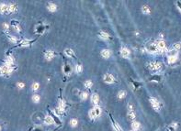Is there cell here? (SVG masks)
Returning <instances> with one entry per match:
<instances>
[{"label": "cell", "instance_id": "3957f363", "mask_svg": "<svg viewBox=\"0 0 181 131\" xmlns=\"http://www.w3.org/2000/svg\"><path fill=\"white\" fill-rule=\"evenodd\" d=\"M145 49L148 51L149 53H152V54H156L159 51V49L157 48L155 43H149V44H147L146 47H145Z\"/></svg>", "mask_w": 181, "mask_h": 131}, {"label": "cell", "instance_id": "9c48e42d", "mask_svg": "<svg viewBox=\"0 0 181 131\" xmlns=\"http://www.w3.org/2000/svg\"><path fill=\"white\" fill-rule=\"evenodd\" d=\"M103 78H104V82H106V83H109V84H111V83H113V82H115V79L113 77V75H111L109 74H105Z\"/></svg>", "mask_w": 181, "mask_h": 131}, {"label": "cell", "instance_id": "4316f807", "mask_svg": "<svg viewBox=\"0 0 181 131\" xmlns=\"http://www.w3.org/2000/svg\"><path fill=\"white\" fill-rule=\"evenodd\" d=\"M63 72H64V74H68L71 73V66L69 65V64H64L63 65Z\"/></svg>", "mask_w": 181, "mask_h": 131}, {"label": "cell", "instance_id": "d6a6232c", "mask_svg": "<svg viewBox=\"0 0 181 131\" xmlns=\"http://www.w3.org/2000/svg\"><path fill=\"white\" fill-rule=\"evenodd\" d=\"M125 96H126V92H125L124 90L119 91V94H118V98H119V99H123Z\"/></svg>", "mask_w": 181, "mask_h": 131}, {"label": "cell", "instance_id": "e0dca14e", "mask_svg": "<svg viewBox=\"0 0 181 131\" xmlns=\"http://www.w3.org/2000/svg\"><path fill=\"white\" fill-rule=\"evenodd\" d=\"M161 80H162V76L159 75V74H154V75H153L152 77L149 79L150 82H159Z\"/></svg>", "mask_w": 181, "mask_h": 131}, {"label": "cell", "instance_id": "52a82bcc", "mask_svg": "<svg viewBox=\"0 0 181 131\" xmlns=\"http://www.w3.org/2000/svg\"><path fill=\"white\" fill-rule=\"evenodd\" d=\"M10 26H11L12 28H14V29L16 30L17 32L21 34V28H20V26H19V22H18V21L16 20V19H13V20L10 22Z\"/></svg>", "mask_w": 181, "mask_h": 131}, {"label": "cell", "instance_id": "30bf717a", "mask_svg": "<svg viewBox=\"0 0 181 131\" xmlns=\"http://www.w3.org/2000/svg\"><path fill=\"white\" fill-rule=\"evenodd\" d=\"M18 11V6L16 4H9L8 5V12H7V15L8 14H12V13H15Z\"/></svg>", "mask_w": 181, "mask_h": 131}, {"label": "cell", "instance_id": "7bdbcfd3", "mask_svg": "<svg viewBox=\"0 0 181 131\" xmlns=\"http://www.w3.org/2000/svg\"><path fill=\"white\" fill-rule=\"evenodd\" d=\"M81 99L82 100H87V93H86V92H84V93H81Z\"/></svg>", "mask_w": 181, "mask_h": 131}, {"label": "cell", "instance_id": "ee69618b", "mask_svg": "<svg viewBox=\"0 0 181 131\" xmlns=\"http://www.w3.org/2000/svg\"><path fill=\"white\" fill-rule=\"evenodd\" d=\"M33 131H43V128L41 127H40V126H37V127H34V130Z\"/></svg>", "mask_w": 181, "mask_h": 131}, {"label": "cell", "instance_id": "ba28073f", "mask_svg": "<svg viewBox=\"0 0 181 131\" xmlns=\"http://www.w3.org/2000/svg\"><path fill=\"white\" fill-rule=\"evenodd\" d=\"M55 56H56V53L54 52V50H46L45 52H44V57H45V59L47 61L53 60Z\"/></svg>", "mask_w": 181, "mask_h": 131}, {"label": "cell", "instance_id": "f35d334b", "mask_svg": "<svg viewBox=\"0 0 181 131\" xmlns=\"http://www.w3.org/2000/svg\"><path fill=\"white\" fill-rule=\"evenodd\" d=\"M31 88H32L33 91H37L38 89L40 88V83H39V82H34V83H32Z\"/></svg>", "mask_w": 181, "mask_h": 131}, {"label": "cell", "instance_id": "2e32d148", "mask_svg": "<svg viewBox=\"0 0 181 131\" xmlns=\"http://www.w3.org/2000/svg\"><path fill=\"white\" fill-rule=\"evenodd\" d=\"M101 56H102L104 59H109V58L111 56V51L108 49H103L102 51H101Z\"/></svg>", "mask_w": 181, "mask_h": 131}, {"label": "cell", "instance_id": "6da1fadb", "mask_svg": "<svg viewBox=\"0 0 181 131\" xmlns=\"http://www.w3.org/2000/svg\"><path fill=\"white\" fill-rule=\"evenodd\" d=\"M15 70V66L14 65H8V64H3L0 66V76L4 77V76H8L9 74H11Z\"/></svg>", "mask_w": 181, "mask_h": 131}, {"label": "cell", "instance_id": "1f68e13d", "mask_svg": "<svg viewBox=\"0 0 181 131\" xmlns=\"http://www.w3.org/2000/svg\"><path fill=\"white\" fill-rule=\"evenodd\" d=\"M93 110H94V112H95V114H96V116H97V117L100 115V114H101V109H100V107H99V106H96L95 108H93Z\"/></svg>", "mask_w": 181, "mask_h": 131}, {"label": "cell", "instance_id": "4dcf8cb0", "mask_svg": "<svg viewBox=\"0 0 181 131\" xmlns=\"http://www.w3.org/2000/svg\"><path fill=\"white\" fill-rule=\"evenodd\" d=\"M32 101L34 103H39L40 101H41V96L39 95V94H33L32 95Z\"/></svg>", "mask_w": 181, "mask_h": 131}, {"label": "cell", "instance_id": "cb8c5ba5", "mask_svg": "<svg viewBox=\"0 0 181 131\" xmlns=\"http://www.w3.org/2000/svg\"><path fill=\"white\" fill-rule=\"evenodd\" d=\"M7 36H8V41H10V42H12V43H18V42H19V41L18 40V38L13 36V35H7Z\"/></svg>", "mask_w": 181, "mask_h": 131}, {"label": "cell", "instance_id": "5bb4252c", "mask_svg": "<svg viewBox=\"0 0 181 131\" xmlns=\"http://www.w3.org/2000/svg\"><path fill=\"white\" fill-rule=\"evenodd\" d=\"M64 54L69 58H75V53L72 49H64Z\"/></svg>", "mask_w": 181, "mask_h": 131}, {"label": "cell", "instance_id": "44dd1931", "mask_svg": "<svg viewBox=\"0 0 181 131\" xmlns=\"http://www.w3.org/2000/svg\"><path fill=\"white\" fill-rule=\"evenodd\" d=\"M120 55L123 58H128L129 55H130V50L127 48H122L121 50H120Z\"/></svg>", "mask_w": 181, "mask_h": 131}, {"label": "cell", "instance_id": "ffe728a7", "mask_svg": "<svg viewBox=\"0 0 181 131\" xmlns=\"http://www.w3.org/2000/svg\"><path fill=\"white\" fill-rule=\"evenodd\" d=\"M166 55H167V57H172V56H177V54H178V51H177V50H175L174 49H168V50H166Z\"/></svg>", "mask_w": 181, "mask_h": 131}, {"label": "cell", "instance_id": "d4e9b609", "mask_svg": "<svg viewBox=\"0 0 181 131\" xmlns=\"http://www.w3.org/2000/svg\"><path fill=\"white\" fill-rule=\"evenodd\" d=\"M132 129H133L134 131L138 130V129L141 127V124L139 123L138 121H133V122H132Z\"/></svg>", "mask_w": 181, "mask_h": 131}, {"label": "cell", "instance_id": "ac0fdd59", "mask_svg": "<svg viewBox=\"0 0 181 131\" xmlns=\"http://www.w3.org/2000/svg\"><path fill=\"white\" fill-rule=\"evenodd\" d=\"M43 122H44V124L48 125V126H51V125L54 124V119L52 118L50 115H47V116H45V117H44V119H43Z\"/></svg>", "mask_w": 181, "mask_h": 131}, {"label": "cell", "instance_id": "f546056e", "mask_svg": "<svg viewBox=\"0 0 181 131\" xmlns=\"http://www.w3.org/2000/svg\"><path fill=\"white\" fill-rule=\"evenodd\" d=\"M132 83L133 88H134V90H137V89H138V88H140L141 85H142V83H141V82H136V81H133V80H132Z\"/></svg>", "mask_w": 181, "mask_h": 131}, {"label": "cell", "instance_id": "8fae6325", "mask_svg": "<svg viewBox=\"0 0 181 131\" xmlns=\"http://www.w3.org/2000/svg\"><path fill=\"white\" fill-rule=\"evenodd\" d=\"M46 28H47V27H46L45 25H42V24L38 25L37 27L35 28V33H36V34H39V35H41V34H43V32L45 31Z\"/></svg>", "mask_w": 181, "mask_h": 131}, {"label": "cell", "instance_id": "603a6c76", "mask_svg": "<svg viewBox=\"0 0 181 131\" xmlns=\"http://www.w3.org/2000/svg\"><path fill=\"white\" fill-rule=\"evenodd\" d=\"M156 46L159 49H165V42L164 41H158L156 43Z\"/></svg>", "mask_w": 181, "mask_h": 131}, {"label": "cell", "instance_id": "60d3db41", "mask_svg": "<svg viewBox=\"0 0 181 131\" xmlns=\"http://www.w3.org/2000/svg\"><path fill=\"white\" fill-rule=\"evenodd\" d=\"M92 85H93V82H91L90 80H87V81L85 82V86H86L87 88H91Z\"/></svg>", "mask_w": 181, "mask_h": 131}, {"label": "cell", "instance_id": "c3c4849f", "mask_svg": "<svg viewBox=\"0 0 181 131\" xmlns=\"http://www.w3.org/2000/svg\"><path fill=\"white\" fill-rule=\"evenodd\" d=\"M0 131H1V126H0Z\"/></svg>", "mask_w": 181, "mask_h": 131}, {"label": "cell", "instance_id": "681fc988", "mask_svg": "<svg viewBox=\"0 0 181 131\" xmlns=\"http://www.w3.org/2000/svg\"></svg>", "mask_w": 181, "mask_h": 131}, {"label": "cell", "instance_id": "277c9868", "mask_svg": "<svg viewBox=\"0 0 181 131\" xmlns=\"http://www.w3.org/2000/svg\"><path fill=\"white\" fill-rule=\"evenodd\" d=\"M49 115L52 117V118L54 119V123L57 124L58 126H61V125H62V121H61V119L58 117L59 115H57V114H56L54 111L49 110Z\"/></svg>", "mask_w": 181, "mask_h": 131}, {"label": "cell", "instance_id": "e575fe53", "mask_svg": "<svg viewBox=\"0 0 181 131\" xmlns=\"http://www.w3.org/2000/svg\"><path fill=\"white\" fill-rule=\"evenodd\" d=\"M2 27H3V29H4V31L7 34L8 33V30H9V28H10V26H9V24L8 23H3V25H2Z\"/></svg>", "mask_w": 181, "mask_h": 131}, {"label": "cell", "instance_id": "836d02e7", "mask_svg": "<svg viewBox=\"0 0 181 131\" xmlns=\"http://www.w3.org/2000/svg\"><path fill=\"white\" fill-rule=\"evenodd\" d=\"M82 72H83L82 64H77V65L75 66V73H77V74H81Z\"/></svg>", "mask_w": 181, "mask_h": 131}, {"label": "cell", "instance_id": "f1b7e54d", "mask_svg": "<svg viewBox=\"0 0 181 131\" xmlns=\"http://www.w3.org/2000/svg\"><path fill=\"white\" fill-rule=\"evenodd\" d=\"M142 12L144 13V14H150V8H149L148 6H146V5H144V6H143V8H142Z\"/></svg>", "mask_w": 181, "mask_h": 131}, {"label": "cell", "instance_id": "7c38bea8", "mask_svg": "<svg viewBox=\"0 0 181 131\" xmlns=\"http://www.w3.org/2000/svg\"><path fill=\"white\" fill-rule=\"evenodd\" d=\"M109 118H110V120H111L112 127H113V128L115 129V131H123V130H122V128H121V127H120L119 124L116 122L114 119L112 118V115H111L110 114H109Z\"/></svg>", "mask_w": 181, "mask_h": 131}, {"label": "cell", "instance_id": "7a4b0ae2", "mask_svg": "<svg viewBox=\"0 0 181 131\" xmlns=\"http://www.w3.org/2000/svg\"><path fill=\"white\" fill-rule=\"evenodd\" d=\"M147 67L152 72H160L162 70V63L159 62H151L148 63Z\"/></svg>", "mask_w": 181, "mask_h": 131}, {"label": "cell", "instance_id": "8d00e7d4", "mask_svg": "<svg viewBox=\"0 0 181 131\" xmlns=\"http://www.w3.org/2000/svg\"><path fill=\"white\" fill-rule=\"evenodd\" d=\"M177 60V56H172V57H168V62L169 63H174L176 62Z\"/></svg>", "mask_w": 181, "mask_h": 131}, {"label": "cell", "instance_id": "4fadbf2b", "mask_svg": "<svg viewBox=\"0 0 181 131\" xmlns=\"http://www.w3.org/2000/svg\"><path fill=\"white\" fill-rule=\"evenodd\" d=\"M4 63L5 64H8V65H14L15 64V60H14L13 56H11V55L7 56V57L5 58Z\"/></svg>", "mask_w": 181, "mask_h": 131}, {"label": "cell", "instance_id": "74e56055", "mask_svg": "<svg viewBox=\"0 0 181 131\" xmlns=\"http://www.w3.org/2000/svg\"><path fill=\"white\" fill-rule=\"evenodd\" d=\"M177 123H173L170 127H168V129H169V131H176V128H177Z\"/></svg>", "mask_w": 181, "mask_h": 131}, {"label": "cell", "instance_id": "83f0119b", "mask_svg": "<svg viewBox=\"0 0 181 131\" xmlns=\"http://www.w3.org/2000/svg\"><path fill=\"white\" fill-rule=\"evenodd\" d=\"M128 118L130 120L135 119V112L134 111H128Z\"/></svg>", "mask_w": 181, "mask_h": 131}, {"label": "cell", "instance_id": "484cf974", "mask_svg": "<svg viewBox=\"0 0 181 131\" xmlns=\"http://www.w3.org/2000/svg\"><path fill=\"white\" fill-rule=\"evenodd\" d=\"M99 38H101L102 40H108V39L109 38V35L107 32H104V31H100V32L99 33Z\"/></svg>", "mask_w": 181, "mask_h": 131}, {"label": "cell", "instance_id": "d590c367", "mask_svg": "<svg viewBox=\"0 0 181 131\" xmlns=\"http://www.w3.org/2000/svg\"><path fill=\"white\" fill-rule=\"evenodd\" d=\"M77 123H78V121L76 120L75 118H73L70 120V126L72 127H75L76 126H77Z\"/></svg>", "mask_w": 181, "mask_h": 131}, {"label": "cell", "instance_id": "7dc6e473", "mask_svg": "<svg viewBox=\"0 0 181 131\" xmlns=\"http://www.w3.org/2000/svg\"><path fill=\"white\" fill-rule=\"evenodd\" d=\"M128 111H133V106H132V104H130L128 106Z\"/></svg>", "mask_w": 181, "mask_h": 131}, {"label": "cell", "instance_id": "b9f144b4", "mask_svg": "<svg viewBox=\"0 0 181 131\" xmlns=\"http://www.w3.org/2000/svg\"><path fill=\"white\" fill-rule=\"evenodd\" d=\"M89 117H90L91 119H95L97 116H96V114H95V112L94 110L92 109V110L89 111Z\"/></svg>", "mask_w": 181, "mask_h": 131}, {"label": "cell", "instance_id": "9a60e30c", "mask_svg": "<svg viewBox=\"0 0 181 131\" xmlns=\"http://www.w3.org/2000/svg\"><path fill=\"white\" fill-rule=\"evenodd\" d=\"M91 101L93 103V105L97 106L99 105V96L98 94H93L91 95Z\"/></svg>", "mask_w": 181, "mask_h": 131}, {"label": "cell", "instance_id": "8992f818", "mask_svg": "<svg viewBox=\"0 0 181 131\" xmlns=\"http://www.w3.org/2000/svg\"><path fill=\"white\" fill-rule=\"evenodd\" d=\"M149 101H150V103H151V105H152L153 108H154V110H155V111L160 110L159 102H158V100H157L156 98H154V97H151V98L149 99Z\"/></svg>", "mask_w": 181, "mask_h": 131}, {"label": "cell", "instance_id": "d6986e66", "mask_svg": "<svg viewBox=\"0 0 181 131\" xmlns=\"http://www.w3.org/2000/svg\"><path fill=\"white\" fill-rule=\"evenodd\" d=\"M7 12H8V5L5 4V3L0 4V14L7 15Z\"/></svg>", "mask_w": 181, "mask_h": 131}, {"label": "cell", "instance_id": "7402d4cb", "mask_svg": "<svg viewBox=\"0 0 181 131\" xmlns=\"http://www.w3.org/2000/svg\"><path fill=\"white\" fill-rule=\"evenodd\" d=\"M47 8H48V10H49L50 12H55V11H56V9H57V7H56V5H55V4L49 3V4H48V6H47Z\"/></svg>", "mask_w": 181, "mask_h": 131}, {"label": "cell", "instance_id": "ab89813d", "mask_svg": "<svg viewBox=\"0 0 181 131\" xmlns=\"http://www.w3.org/2000/svg\"><path fill=\"white\" fill-rule=\"evenodd\" d=\"M181 48V44L180 43H175L173 46H172V49H174L175 50L178 51V49H180Z\"/></svg>", "mask_w": 181, "mask_h": 131}, {"label": "cell", "instance_id": "5b68a950", "mask_svg": "<svg viewBox=\"0 0 181 131\" xmlns=\"http://www.w3.org/2000/svg\"><path fill=\"white\" fill-rule=\"evenodd\" d=\"M34 41H36V39H34V40H22V41H19V43H18V47H29Z\"/></svg>", "mask_w": 181, "mask_h": 131}, {"label": "cell", "instance_id": "bcb514c9", "mask_svg": "<svg viewBox=\"0 0 181 131\" xmlns=\"http://www.w3.org/2000/svg\"><path fill=\"white\" fill-rule=\"evenodd\" d=\"M177 7L181 12V1H177Z\"/></svg>", "mask_w": 181, "mask_h": 131}, {"label": "cell", "instance_id": "f6af8a7d", "mask_svg": "<svg viewBox=\"0 0 181 131\" xmlns=\"http://www.w3.org/2000/svg\"><path fill=\"white\" fill-rule=\"evenodd\" d=\"M17 86H18L19 89H22V88L25 86V84L23 83V82H18V83H17Z\"/></svg>", "mask_w": 181, "mask_h": 131}]
</instances>
